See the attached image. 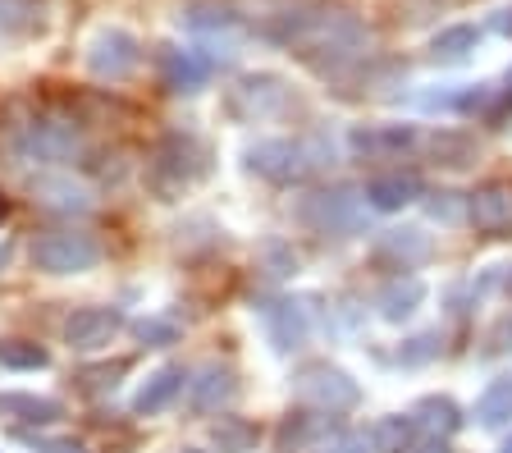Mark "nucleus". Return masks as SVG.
I'll list each match as a JSON object with an SVG mask.
<instances>
[{
  "mask_svg": "<svg viewBox=\"0 0 512 453\" xmlns=\"http://www.w3.org/2000/svg\"><path fill=\"white\" fill-rule=\"evenodd\" d=\"M101 261V243L83 229H46L32 238V266L46 275H78Z\"/></svg>",
  "mask_w": 512,
  "mask_h": 453,
  "instance_id": "1",
  "label": "nucleus"
},
{
  "mask_svg": "<svg viewBox=\"0 0 512 453\" xmlns=\"http://www.w3.org/2000/svg\"><path fill=\"white\" fill-rule=\"evenodd\" d=\"M298 220L311 225L316 234H352L362 225V197L348 188H325L298 202Z\"/></svg>",
  "mask_w": 512,
  "mask_h": 453,
  "instance_id": "2",
  "label": "nucleus"
},
{
  "mask_svg": "<svg viewBox=\"0 0 512 453\" xmlns=\"http://www.w3.org/2000/svg\"><path fill=\"white\" fill-rule=\"evenodd\" d=\"M293 389H298V399H307L311 408L320 412H339V408H352V403L362 399V389L348 380V371L339 367H325V362H311L293 376Z\"/></svg>",
  "mask_w": 512,
  "mask_h": 453,
  "instance_id": "3",
  "label": "nucleus"
},
{
  "mask_svg": "<svg viewBox=\"0 0 512 453\" xmlns=\"http://www.w3.org/2000/svg\"><path fill=\"white\" fill-rule=\"evenodd\" d=\"M138 60H142V46H138V37L124 33V28H106V33H96L92 46H87V69H92L96 78H110V83L133 74Z\"/></svg>",
  "mask_w": 512,
  "mask_h": 453,
  "instance_id": "4",
  "label": "nucleus"
},
{
  "mask_svg": "<svg viewBox=\"0 0 512 453\" xmlns=\"http://www.w3.org/2000/svg\"><path fill=\"white\" fill-rule=\"evenodd\" d=\"M119 330H124V312H115V307H83V312L69 316L64 339L78 353H92V348H106Z\"/></svg>",
  "mask_w": 512,
  "mask_h": 453,
  "instance_id": "5",
  "label": "nucleus"
},
{
  "mask_svg": "<svg viewBox=\"0 0 512 453\" xmlns=\"http://www.w3.org/2000/svg\"><path fill=\"white\" fill-rule=\"evenodd\" d=\"M352 151L366 161H394L403 151H412L421 142V133L412 124H371V129H352Z\"/></svg>",
  "mask_w": 512,
  "mask_h": 453,
  "instance_id": "6",
  "label": "nucleus"
},
{
  "mask_svg": "<svg viewBox=\"0 0 512 453\" xmlns=\"http://www.w3.org/2000/svg\"><path fill=\"white\" fill-rule=\"evenodd\" d=\"M467 216L480 234H512V184H485L471 193Z\"/></svg>",
  "mask_w": 512,
  "mask_h": 453,
  "instance_id": "7",
  "label": "nucleus"
},
{
  "mask_svg": "<svg viewBox=\"0 0 512 453\" xmlns=\"http://www.w3.org/2000/svg\"><path fill=\"white\" fill-rule=\"evenodd\" d=\"M247 165H252L256 174L275 179V184H288V179H298L311 161L302 156L298 142H261V147L247 151Z\"/></svg>",
  "mask_w": 512,
  "mask_h": 453,
  "instance_id": "8",
  "label": "nucleus"
},
{
  "mask_svg": "<svg viewBox=\"0 0 512 453\" xmlns=\"http://www.w3.org/2000/svg\"><path fill=\"white\" fill-rule=\"evenodd\" d=\"M234 394H238V380H234V371L220 367V362H206V367L197 371V380L188 385L192 412H220Z\"/></svg>",
  "mask_w": 512,
  "mask_h": 453,
  "instance_id": "9",
  "label": "nucleus"
},
{
  "mask_svg": "<svg viewBox=\"0 0 512 453\" xmlns=\"http://www.w3.org/2000/svg\"><path fill=\"white\" fill-rule=\"evenodd\" d=\"M32 197L51 211H87L92 206V193L83 184H74L69 174H42L37 184H32Z\"/></svg>",
  "mask_w": 512,
  "mask_h": 453,
  "instance_id": "10",
  "label": "nucleus"
},
{
  "mask_svg": "<svg viewBox=\"0 0 512 453\" xmlns=\"http://www.w3.org/2000/svg\"><path fill=\"white\" fill-rule=\"evenodd\" d=\"M183 367H160L156 376L147 380V385L138 389V399H133V412H138V417H156V412H165L174 403V394H179L183 389Z\"/></svg>",
  "mask_w": 512,
  "mask_h": 453,
  "instance_id": "11",
  "label": "nucleus"
},
{
  "mask_svg": "<svg viewBox=\"0 0 512 453\" xmlns=\"http://www.w3.org/2000/svg\"><path fill=\"white\" fill-rule=\"evenodd\" d=\"M266 330H270V344L279 353H293V348L307 344V316H302L298 302H279L266 312Z\"/></svg>",
  "mask_w": 512,
  "mask_h": 453,
  "instance_id": "12",
  "label": "nucleus"
},
{
  "mask_svg": "<svg viewBox=\"0 0 512 453\" xmlns=\"http://www.w3.org/2000/svg\"><path fill=\"white\" fill-rule=\"evenodd\" d=\"M421 298H426V284L416 280V275H407V280H389L380 289V316L384 321H407V316L421 307Z\"/></svg>",
  "mask_w": 512,
  "mask_h": 453,
  "instance_id": "13",
  "label": "nucleus"
},
{
  "mask_svg": "<svg viewBox=\"0 0 512 453\" xmlns=\"http://www.w3.org/2000/svg\"><path fill=\"white\" fill-rule=\"evenodd\" d=\"M375 252L380 257H394L398 266H416V261L430 257V238L421 234V229H384L380 243H375Z\"/></svg>",
  "mask_w": 512,
  "mask_h": 453,
  "instance_id": "14",
  "label": "nucleus"
},
{
  "mask_svg": "<svg viewBox=\"0 0 512 453\" xmlns=\"http://www.w3.org/2000/svg\"><path fill=\"white\" fill-rule=\"evenodd\" d=\"M366 197H371V206H380V211H398V206L421 197V179H416V174H384V179L366 184Z\"/></svg>",
  "mask_w": 512,
  "mask_h": 453,
  "instance_id": "15",
  "label": "nucleus"
},
{
  "mask_svg": "<svg viewBox=\"0 0 512 453\" xmlns=\"http://www.w3.org/2000/svg\"><path fill=\"white\" fill-rule=\"evenodd\" d=\"M339 426H334V412H298V421L288 417L284 431H279V440H284V449H302V444L320 440V435H334Z\"/></svg>",
  "mask_w": 512,
  "mask_h": 453,
  "instance_id": "16",
  "label": "nucleus"
},
{
  "mask_svg": "<svg viewBox=\"0 0 512 453\" xmlns=\"http://www.w3.org/2000/svg\"><path fill=\"white\" fill-rule=\"evenodd\" d=\"M279 101H284V87L275 78H243L234 92V106L247 110V115H270Z\"/></svg>",
  "mask_w": 512,
  "mask_h": 453,
  "instance_id": "17",
  "label": "nucleus"
},
{
  "mask_svg": "<svg viewBox=\"0 0 512 453\" xmlns=\"http://www.w3.org/2000/svg\"><path fill=\"white\" fill-rule=\"evenodd\" d=\"M165 78H170L174 92H197V87L211 78V65L197 60L192 51H170L165 55Z\"/></svg>",
  "mask_w": 512,
  "mask_h": 453,
  "instance_id": "18",
  "label": "nucleus"
},
{
  "mask_svg": "<svg viewBox=\"0 0 512 453\" xmlns=\"http://www.w3.org/2000/svg\"><path fill=\"white\" fill-rule=\"evenodd\" d=\"M0 417H14V421H46L60 417V403L55 399H37V394H0Z\"/></svg>",
  "mask_w": 512,
  "mask_h": 453,
  "instance_id": "19",
  "label": "nucleus"
},
{
  "mask_svg": "<svg viewBox=\"0 0 512 453\" xmlns=\"http://www.w3.org/2000/svg\"><path fill=\"white\" fill-rule=\"evenodd\" d=\"M412 417L421 421V426H426V431H444V435H453L462 426V412H458V403L453 399H444V394H430V399H421L412 408Z\"/></svg>",
  "mask_w": 512,
  "mask_h": 453,
  "instance_id": "20",
  "label": "nucleus"
},
{
  "mask_svg": "<svg viewBox=\"0 0 512 453\" xmlns=\"http://www.w3.org/2000/svg\"><path fill=\"white\" fill-rule=\"evenodd\" d=\"M476 417H480V426H508L512 421V376L494 380V385L480 394Z\"/></svg>",
  "mask_w": 512,
  "mask_h": 453,
  "instance_id": "21",
  "label": "nucleus"
},
{
  "mask_svg": "<svg viewBox=\"0 0 512 453\" xmlns=\"http://www.w3.org/2000/svg\"><path fill=\"white\" fill-rule=\"evenodd\" d=\"M430 151H435L439 165H453V170L476 161V142H471L467 133H453V129H439L435 138H430Z\"/></svg>",
  "mask_w": 512,
  "mask_h": 453,
  "instance_id": "22",
  "label": "nucleus"
},
{
  "mask_svg": "<svg viewBox=\"0 0 512 453\" xmlns=\"http://www.w3.org/2000/svg\"><path fill=\"white\" fill-rule=\"evenodd\" d=\"M51 362V353H46L42 344H32V339H0V367L10 371H37Z\"/></svg>",
  "mask_w": 512,
  "mask_h": 453,
  "instance_id": "23",
  "label": "nucleus"
},
{
  "mask_svg": "<svg viewBox=\"0 0 512 453\" xmlns=\"http://www.w3.org/2000/svg\"><path fill=\"white\" fill-rule=\"evenodd\" d=\"M211 435H215V444H220V453H247L256 444V426L243 417H220Z\"/></svg>",
  "mask_w": 512,
  "mask_h": 453,
  "instance_id": "24",
  "label": "nucleus"
},
{
  "mask_svg": "<svg viewBox=\"0 0 512 453\" xmlns=\"http://www.w3.org/2000/svg\"><path fill=\"white\" fill-rule=\"evenodd\" d=\"M407 444H412V417H384L371 431L375 453H407Z\"/></svg>",
  "mask_w": 512,
  "mask_h": 453,
  "instance_id": "25",
  "label": "nucleus"
},
{
  "mask_svg": "<svg viewBox=\"0 0 512 453\" xmlns=\"http://www.w3.org/2000/svg\"><path fill=\"white\" fill-rule=\"evenodd\" d=\"M476 28H471V23H458V28H448V33H439L435 37V46H430V55H435V60H444V65H453V60H462V55L471 51V46H476Z\"/></svg>",
  "mask_w": 512,
  "mask_h": 453,
  "instance_id": "26",
  "label": "nucleus"
},
{
  "mask_svg": "<svg viewBox=\"0 0 512 453\" xmlns=\"http://www.w3.org/2000/svg\"><path fill=\"white\" fill-rule=\"evenodd\" d=\"M430 357H439V335L435 330L407 339V344L398 348V362H403V367H421V362H430Z\"/></svg>",
  "mask_w": 512,
  "mask_h": 453,
  "instance_id": "27",
  "label": "nucleus"
},
{
  "mask_svg": "<svg viewBox=\"0 0 512 453\" xmlns=\"http://www.w3.org/2000/svg\"><path fill=\"white\" fill-rule=\"evenodd\" d=\"M133 330H138V339H142V344H151V348H165V344H174V339H179V325H174V321H160V316H151V321H138Z\"/></svg>",
  "mask_w": 512,
  "mask_h": 453,
  "instance_id": "28",
  "label": "nucleus"
},
{
  "mask_svg": "<svg viewBox=\"0 0 512 453\" xmlns=\"http://www.w3.org/2000/svg\"><path fill=\"white\" fill-rule=\"evenodd\" d=\"M320 453H371V440L366 435H339L330 449H320Z\"/></svg>",
  "mask_w": 512,
  "mask_h": 453,
  "instance_id": "29",
  "label": "nucleus"
},
{
  "mask_svg": "<svg viewBox=\"0 0 512 453\" xmlns=\"http://www.w3.org/2000/svg\"><path fill=\"white\" fill-rule=\"evenodd\" d=\"M458 193H439V202H430V216L435 220H458V202H453Z\"/></svg>",
  "mask_w": 512,
  "mask_h": 453,
  "instance_id": "30",
  "label": "nucleus"
},
{
  "mask_svg": "<svg viewBox=\"0 0 512 453\" xmlns=\"http://www.w3.org/2000/svg\"><path fill=\"white\" fill-rule=\"evenodd\" d=\"M37 449H42V453H83V444H74V440H42Z\"/></svg>",
  "mask_w": 512,
  "mask_h": 453,
  "instance_id": "31",
  "label": "nucleus"
},
{
  "mask_svg": "<svg viewBox=\"0 0 512 453\" xmlns=\"http://www.w3.org/2000/svg\"><path fill=\"white\" fill-rule=\"evenodd\" d=\"M412 453H448V444L435 435V440H430V444H421V449H412Z\"/></svg>",
  "mask_w": 512,
  "mask_h": 453,
  "instance_id": "32",
  "label": "nucleus"
},
{
  "mask_svg": "<svg viewBox=\"0 0 512 453\" xmlns=\"http://www.w3.org/2000/svg\"><path fill=\"white\" fill-rule=\"evenodd\" d=\"M503 339H508V348H512V316L503 321Z\"/></svg>",
  "mask_w": 512,
  "mask_h": 453,
  "instance_id": "33",
  "label": "nucleus"
},
{
  "mask_svg": "<svg viewBox=\"0 0 512 453\" xmlns=\"http://www.w3.org/2000/svg\"><path fill=\"white\" fill-rule=\"evenodd\" d=\"M5 261H10V248H0V266H5Z\"/></svg>",
  "mask_w": 512,
  "mask_h": 453,
  "instance_id": "34",
  "label": "nucleus"
},
{
  "mask_svg": "<svg viewBox=\"0 0 512 453\" xmlns=\"http://www.w3.org/2000/svg\"><path fill=\"white\" fill-rule=\"evenodd\" d=\"M499 453H512V435H508V440H503V449Z\"/></svg>",
  "mask_w": 512,
  "mask_h": 453,
  "instance_id": "35",
  "label": "nucleus"
},
{
  "mask_svg": "<svg viewBox=\"0 0 512 453\" xmlns=\"http://www.w3.org/2000/svg\"><path fill=\"white\" fill-rule=\"evenodd\" d=\"M183 453H197V449H183Z\"/></svg>",
  "mask_w": 512,
  "mask_h": 453,
  "instance_id": "36",
  "label": "nucleus"
}]
</instances>
